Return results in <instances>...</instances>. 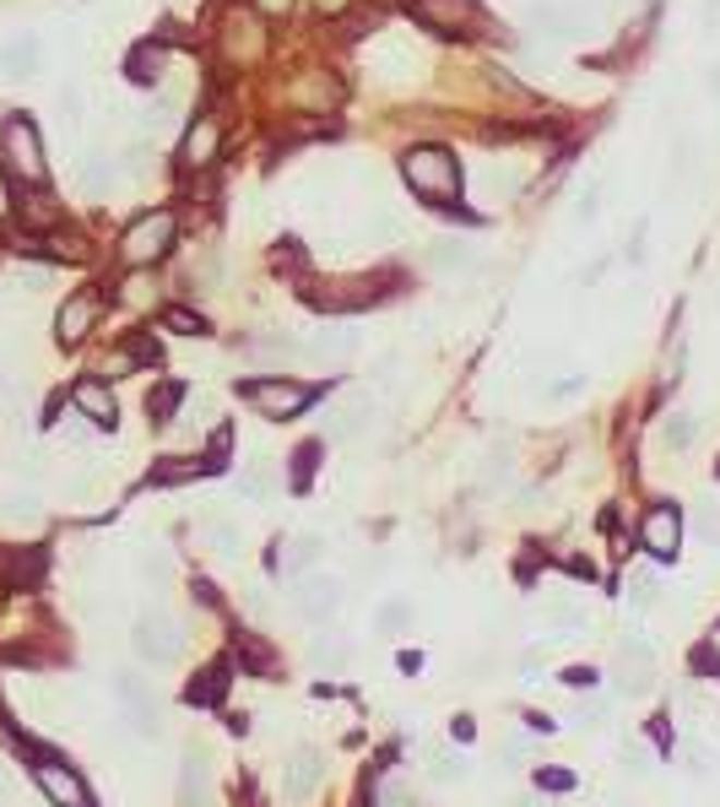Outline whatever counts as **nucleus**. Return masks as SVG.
Segmentation results:
<instances>
[{
    "instance_id": "nucleus-11",
    "label": "nucleus",
    "mask_w": 720,
    "mask_h": 807,
    "mask_svg": "<svg viewBox=\"0 0 720 807\" xmlns=\"http://www.w3.org/2000/svg\"><path fill=\"white\" fill-rule=\"evenodd\" d=\"M639 542L656 553V558H677V542H683V515L672 504H650L645 520H639Z\"/></svg>"
},
{
    "instance_id": "nucleus-32",
    "label": "nucleus",
    "mask_w": 720,
    "mask_h": 807,
    "mask_svg": "<svg viewBox=\"0 0 720 807\" xmlns=\"http://www.w3.org/2000/svg\"><path fill=\"white\" fill-rule=\"evenodd\" d=\"M179 401H184V385H157V390H152V401H146V412L163 423V418H173V407H179Z\"/></svg>"
},
{
    "instance_id": "nucleus-7",
    "label": "nucleus",
    "mask_w": 720,
    "mask_h": 807,
    "mask_svg": "<svg viewBox=\"0 0 720 807\" xmlns=\"http://www.w3.org/2000/svg\"><path fill=\"white\" fill-rule=\"evenodd\" d=\"M131 646L142 661H173L184 650V629L168 618V613H142L136 629H131Z\"/></svg>"
},
{
    "instance_id": "nucleus-22",
    "label": "nucleus",
    "mask_w": 720,
    "mask_h": 807,
    "mask_svg": "<svg viewBox=\"0 0 720 807\" xmlns=\"http://www.w3.org/2000/svg\"><path fill=\"white\" fill-rule=\"evenodd\" d=\"M363 412H369V407H363V396H341V401L325 412V434H331V439H347V434H358Z\"/></svg>"
},
{
    "instance_id": "nucleus-44",
    "label": "nucleus",
    "mask_w": 720,
    "mask_h": 807,
    "mask_svg": "<svg viewBox=\"0 0 720 807\" xmlns=\"http://www.w3.org/2000/svg\"><path fill=\"white\" fill-rule=\"evenodd\" d=\"M694 531H699L705 542H720V509H716V504H699V515H694Z\"/></svg>"
},
{
    "instance_id": "nucleus-52",
    "label": "nucleus",
    "mask_w": 720,
    "mask_h": 807,
    "mask_svg": "<svg viewBox=\"0 0 720 807\" xmlns=\"http://www.w3.org/2000/svg\"><path fill=\"white\" fill-rule=\"evenodd\" d=\"M0 807H5V770H0Z\"/></svg>"
},
{
    "instance_id": "nucleus-4",
    "label": "nucleus",
    "mask_w": 720,
    "mask_h": 807,
    "mask_svg": "<svg viewBox=\"0 0 720 807\" xmlns=\"http://www.w3.org/2000/svg\"><path fill=\"white\" fill-rule=\"evenodd\" d=\"M385 288L391 277H331V282H303V299L320 310H363V304H380Z\"/></svg>"
},
{
    "instance_id": "nucleus-16",
    "label": "nucleus",
    "mask_w": 720,
    "mask_h": 807,
    "mask_svg": "<svg viewBox=\"0 0 720 807\" xmlns=\"http://www.w3.org/2000/svg\"><path fill=\"white\" fill-rule=\"evenodd\" d=\"M320 781H325V759H320V748H298L288 759V797L292 803H309L314 792H320Z\"/></svg>"
},
{
    "instance_id": "nucleus-36",
    "label": "nucleus",
    "mask_w": 720,
    "mask_h": 807,
    "mask_svg": "<svg viewBox=\"0 0 720 807\" xmlns=\"http://www.w3.org/2000/svg\"><path fill=\"white\" fill-rule=\"evenodd\" d=\"M163 325H168V330H179V336H201V330H206V321H201L195 310H179V304H168V310H163Z\"/></svg>"
},
{
    "instance_id": "nucleus-25",
    "label": "nucleus",
    "mask_w": 720,
    "mask_h": 807,
    "mask_svg": "<svg viewBox=\"0 0 720 807\" xmlns=\"http://www.w3.org/2000/svg\"><path fill=\"white\" fill-rule=\"evenodd\" d=\"M537 22H542V33H553V38H579V33H585V11H575V5H542Z\"/></svg>"
},
{
    "instance_id": "nucleus-8",
    "label": "nucleus",
    "mask_w": 720,
    "mask_h": 807,
    "mask_svg": "<svg viewBox=\"0 0 720 807\" xmlns=\"http://www.w3.org/2000/svg\"><path fill=\"white\" fill-rule=\"evenodd\" d=\"M98 310H104V293H98V288L71 293V299L60 304V315H55V341H60V347H82V341L93 336V325H98Z\"/></svg>"
},
{
    "instance_id": "nucleus-24",
    "label": "nucleus",
    "mask_w": 720,
    "mask_h": 807,
    "mask_svg": "<svg viewBox=\"0 0 720 807\" xmlns=\"http://www.w3.org/2000/svg\"><path fill=\"white\" fill-rule=\"evenodd\" d=\"M223 694H228V672H223V666H206V672L190 677V694H184V699L212 710V704H223Z\"/></svg>"
},
{
    "instance_id": "nucleus-41",
    "label": "nucleus",
    "mask_w": 720,
    "mask_h": 807,
    "mask_svg": "<svg viewBox=\"0 0 720 807\" xmlns=\"http://www.w3.org/2000/svg\"><path fill=\"white\" fill-rule=\"evenodd\" d=\"M656 591H661V586H656L650 569H634V575H628V597H634V602H656Z\"/></svg>"
},
{
    "instance_id": "nucleus-55",
    "label": "nucleus",
    "mask_w": 720,
    "mask_h": 807,
    "mask_svg": "<svg viewBox=\"0 0 720 807\" xmlns=\"http://www.w3.org/2000/svg\"><path fill=\"white\" fill-rule=\"evenodd\" d=\"M0 390H5V374H0Z\"/></svg>"
},
{
    "instance_id": "nucleus-54",
    "label": "nucleus",
    "mask_w": 720,
    "mask_h": 807,
    "mask_svg": "<svg viewBox=\"0 0 720 807\" xmlns=\"http://www.w3.org/2000/svg\"><path fill=\"white\" fill-rule=\"evenodd\" d=\"M520 807H548V803H520Z\"/></svg>"
},
{
    "instance_id": "nucleus-42",
    "label": "nucleus",
    "mask_w": 720,
    "mask_h": 807,
    "mask_svg": "<svg viewBox=\"0 0 720 807\" xmlns=\"http://www.w3.org/2000/svg\"><path fill=\"white\" fill-rule=\"evenodd\" d=\"M244 613H250L255 624L272 618V597H266V586H250V591H244Z\"/></svg>"
},
{
    "instance_id": "nucleus-6",
    "label": "nucleus",
    "mask_w": 720,
    "mask_h": 807,
    "mask_svg": "<svg viewBox=\"0 0 720 807\" xmlns=\"http://www.w3.org/2000/svg\"><path fill=\"white\" fill-rule=\"evenodd\" d=\"M336 104H341V82L325 65H309L288 82V109H298V115H331Z\"/></svg>"
},
{
    "instance_id": "nucleus-13",
    "label": "nucleus",
    "mask_w": 720,
    "mask_h": 807,
    "mask_svg": "<svg viewBox=\"0 0 720 807\" xmlns=\"http://www.w3.org/2000/svg\"><path fill=\"white\" fill-rule=\"evenodd\" d=\"M223 153V120L217 115H201L184 125V142H179V162L184 168H212Z\"/></svg>"
},
{
    "instance_id": "nucleus-40",
    "label": "nucleus",
    "mask_w": 720,
    "mask_h": 807,
    "mask_svg": "<svg viewBox=\"0 0 720 807\" xmlns=\"http://www.w3.org/2000/svg\"><path fill=\"white\" fill-rule=\"evenodd\" d=\"M607 715H612V704H607V699H579V704H575V721H579V726H601Z\"/></svg>"
},
{
    "instance_id": "nucleus-10",
    "label": "nucleus",
    "mask_w": 720,
    "mask_h": 807,
    "mask_svg": "<svg viewBox=\"0 0 720 807\" xmlns=\"http://www.w3.org/2000/svg\"><path fill=\"white\" fill-rule=\"evenodd\" d=\"M407 5L439 38H460V33L477 27V0H407Z\"/></svg>"
},
{
    "instance_id": "nucleus-31",
    "label": "nucleus",
    "mask_w": 720,
    "mask_h": 807,
    "mask_svg": "<svg viewBox=\"0 0 720 807\" xmlns=\"http://www.w3.org/2000/svg\"><path fill=\"white\" fill-rule=\"evenodd\" d=\"M309 666H314V672H341V666H347V650L336 646V640H314V646H309Z\"/></svg>"
},
{
    "instance_id": "nucleus-50",
    "label": "nucleus",
    "mask_w": 720,
    "mask_h": 807,
    "mask_svg": "<svg viewBox=\"0 0 720 807\" xmlns=\"http://www.w3.org/2000/svg\"><path fill=\"white\" fill-rule=\"evenodd\" d=\"M314 5H320V11H325V16H341V11H347V5H352V0H314Z\"/></svg>"
},
{
    "instance_id": "nucleus-15",
    "label": "nucleus",
    "mask_w": 720,
    "mask_h": 807,
    "mask_svg": "<svg viewBox=\"0 0 720 807\" xmlns=\"http://www.w3.org/2000/svg\"><path fill=\"white\" fill-rule=\"evenodd\" d=\"M336 597H341V591H336V580H331V575H314V569H309V575H298V580H292V602H298V613H303V618H331Z\"/></svg>"
},
{
    "instance_id": "nucleus-9",
    "label": "nucleus",
    "mask_w": 720,
    "mask_h": 807,
    "mask_svg": "<svg viewBox=\"0 0 720 807\" xmlns=\"http://www.w3.org/2000/svg\"><path fill=\"white\" fill-rule=\"evenodd\" d=\"M33 781H38V792L55 807H98L93 792H87V781H82L71 764H60V759H38V764H33Z\"/></svg>"
},
{
    "instance_id": "nucleus-27",
    "label": "nucleus",
    "mask_w": 720,
    "mask_h": 807,
    "mask_svg": "<svg viewBox=\"0 0 720 807\" xmlns=\"http://www.w3.org/2000/svg\"><path fill=\"white\" fill-rule=\"evenodd\" d=\"M320 553H325L320 537H292L288 547H283V564H277V569H288L292 580H298V575H309V564H314Z\"/></svg>"
},
{
    "instance_id": "nucleus-1",
    "label": "nucleus",
    "mask_w": 720,
    "mask_h": 807,
    "mask_svg": "<svg viewBox=\"0 0 720 807\" xmlns=\"http://www.w3.org/2000/svg\"><path fill=\"white\" fill-rule=\"evenodd\" d=\"M401 173H407L412 195L429 201V206L460 201V162H455L449 147H412V153L401 158Z\"/></svg>"
},
{
    "instance_id": "nucleus-26",
    "label": "nucleus",
    "mask_w": 720,
    "mask_h": 807,
    "mask_svg": "<svg viewBox=\"0 0 720 807\" xmlns=\"http://www.w3.org/2000/svg\"><path fill=\"white\" fill-rule=\"evenodd\" d=\"M694 439H699V418L694 412H667L661 418V445L667 450H688Z\"/></svg>"
},
{
    "instance_id": "nucleus-47",
    "label": "nucleus",
    "mask_w": 720,
    "mask_h": 807,
    "mask_svg": "<svg viewBox=\"0 0 720 807\" xmlns=\"http://www.w3.org/2000/svg\"><path fill=\"white\" fill-rule=\"evenodd\" d=\"M623 764H628V770H650V754H645L639 743H628V748H623Z\"/></svg>"
},
{
    "instance_id": "nucleus-28",
    "label": "nucleus",
    "mask_w": 720,
    "mask_h": 807,
    "mask_svg": "<svg viewBox=\"0 0 720 807\" xmlns=\"http://www.w3.org/2000/svg\"><path fill=\"white\" fill-rule=\"evenodd\" d=\"M499 109H504V115H515V120H542V104H537L526 87H515V82H504V87H499Z\"/></svg>"
},
{
    "instance_id": "nucleus-2",
    "label": "nucleus",
    "mask_w": 720,
    "mask_h": 807,
    "mask_svg": "<svg viewBox=\"0 0 720 807\" xmlns=\"http://www.w3.org/2000/svg\"><path fill=\"white\" fill-rule=\"evenodd\" d=\"M0 162H5V173H11L22 190H44L49 158H44V136H38V125H33L27 115H11V120L0 125Z\"/></svg>"
},
{
    "instance_id": "nucleus-30",
    "label": "nucleus",
    "mask_w": 720,
    "mask_h": 807,
    "mask_svg": "<svg viewBox=\"0 0 720 807\" xmlns=\"http://www.w3.org/2000/svg\"><path fill=\"white\" fill-rule=\"evenodd\" d=\"M206 542H212L223 558H239V547H244V537H239L233 520H206Z\"/></svg>"
},
{
    "instance_id": "nucleus-38",
    "label": "nucleus",
    "mask_w": 720,
    "mask_h": 807,
    "mask_svg": "<svg viewBox=\"0 0 720 807\" xmlns=\"http://www.w3.org/2000/svg\"><path fill=\"white\" fill-rule=\"evenodd\" d=\"M82 190H93V195L109 190V158H82Z\"/></svg>"
},
{
    "instance_id": "nucleus-21",
    "label": "nucleus",
    "mask_w": 720,
    "mask_h": 807,
    "mask_svg": "<svg viewBox=\"0 0 720 807\" xmlns=\"http://www.w3.org/2000/svg\"><path fill=\"white\" fill-rule=\"evenodd\" d=\"M244 358H250L255 369H288L298 352H292L288 336H255V341L244 347Z\"/></svg>"
},
{
    "instance_id": "nucleus-53",
    "label": "nucleus",
    "mask_w": 720,
    "mask_h": 807,
    "mask_svg": "<svg viewBox=\"0 0 720 807\" xmlns=\"http://www.w3.org/2000/svg\"><path fill=\"white\" fill-rule=\"evenodd\" d=\"M195 807H217V803H212V797H201V803H195Z\"/></svg>"
},
{
    "instance_id": "nucleus-29",
    "label": "nucleus",
    "mask_w": 720,
    "mask_h": 807,
    "mask_svg": "<svg viewBox=\"0 0 720 807\" xmlns=\"http://www.w3.org/2000/svg\"><path fill=\"white\" fill-rule=\"evenodd\" d=\"M5 580H11V586H38V580H44V553H11Z\"/></svg>"
},
{
    "instance_id": "nucleus-51",
    "label": "nucleus",
    "mask_w": 720,
    "mask_h": 807,
    "mask_svg": "<svg viewBox=\"0 0 720 807\" xmlns=\"http://www.w3.org/2000/svg\"><path fill=\"white\" fill-rule=\"evenodd\" d=\"M710 93H716V98H720V65H716V71H710Z\"/></svg>"
},
{
    "instance_id": "nucleus-33",
    "label": "nucleus",
    "mask_w": 720,
    "mask_h": 807,
    "mask_svg": "<svg viewBox=\"0 0 720 807\" xmlns=\"http://www.w3.org/2000/svg\"><path fill=\"white\" fill-rule=\"evenodd\" d=\"M407 624H412V607H407V602H385V607H380V618H374V629H380V635H401Z\"/></svg>"
},
{
    "instance_id": "nucleus-5",
    "label": "nucleus",
    "mask_w": 720,
    "mask_h": 807,
    "mask_svg": "<svg viewBox=\"0 0 720 807\" xmlns=\"http://www.w3.org/2000/svg\"><path fill=\"white\" fill-rule=\"evenodd\" d=\"M244 396H250V407L266 412V418H298V412L314 401V390L298 385V380H288V374H261V380L244 385Z\"/></svg>"
},
{
    "instance_id": "nucleus-19",
    "label": "nucleus",
    "mask_w": 720,
    "mask_h": 807,
    "mask_svg": "<svg viewBox=\"0 0 720 807\" xmlns=\"http://www.w3.org/2000/svg\"><path fill=\"white\" fill-rule=\"evenodd\" d=\"M120 704L142 732H157V704H152V694H146V683L136 672H120Z\"/></svg>"
},
{
    "instance_id": "nucleus-49",
    "label": "nucleus",
    "mask_w": 720,
    "mask_h": 807,
    "mask_svg": "<svg viewBox=\"0 0 720 807\" xmlns=\"http://www.w3.org/2000/svg\"><path fill=\"white\" fill-rule=\"evenodd\" d=\"M569 575H575V580H596V564H585V558H569Z\"/></svg>"
},
{
    "instance_id": "nucleus-18",
    "label": "nucleus",
    "mask_w": 720,
    "mask_h": 807,
    "mask_svg": "<svg viewBox=\"0 0 720 807\" xmlns=\"http://www.w3.org/2000/svg\"><path fill=\"white\" fill-rule=\"evenodd\" d=\"M261 22H250V16H228L223 22V55L228 60H255L261 55Z\"/></svg>"
},
{
    "instance_id": "nucleus-14",
    "label": "nucleus",
    "mask_w": 720,
    "mask_h": 807,
    "mask_svg": "<svg viewBox=\"0 0 720 807\" xmlns=\"http://www.w3.org/2000/svg\"><path fill=\"white\" fill-rule=\"evenodd\" d=\"M71 407H76L87 423H98V429H115V423H120V401H115V390H109L98 374L71 385Z\"/></svg>"
},
{
    "instance_id": "nucleus-46",
    "label": "nucleus",
    "mask_w": 720,
    "mask_h": 807,
    "mask_svg": "<svg viewBox=\"0 0 720 807\" xmlns=\"http://www.w3.org/2000/svg\"><path fill=\"white\" fill-rule=\"evenodd\" d=\"M499 754H504V764H526L531 759V737H509Z\"/></svg>"
},
{
    "instance_id": "nucleus-20",
    "label": "nucleus",
    "mask_w": 720,
    "mask_h": 807,
    "mask_svg": "<svg viewBox=\"0 0 720 807\" xmlns=\"http://www.w3.org/2000/svg\"><path fill=\"white\" fill-rule=\"evenodd\" d=\"M115 299H120L125 310H152V304H157V277H152V266H125Z\"/></svg>"
},
{
    "instance_id": "nucleus-3",
    "label": "nucleus",
    "mask_w": 720,
    "mask_h": 807,
    "mask_svg": "<svg viewBox=\"0 0 720 807\" xmlns=\"http://www.w3.org/2000/svg\"><path fill=\"white\" fill-rule=\"evenodd\" d=\"M173 239H179V217L173 212H142L120 233V261L125 266H157L173 250Z\"/></svg>"
},
{
    "instance_id": "nucleus-35",
    "label": "nucleus",
    "mask_w": 720,
    "mask_h": 807,
    "mask_svg": "<svg viewBox=\"0 0 720 807\" xmlns=\"http://www.w3.org/2000/svg\"><path fill=\"white\" fill-rule=\"evenodd\" d=\"M423 759H429L433 781H460V754H449V748H429Z\"/></svg>"
},
{
    "instance_id": "nucleus-12",
    "label": "nucleus",
    "mask_w": 720,
    "mask_h": 807,
    "mask_svg": "<svg viewBox=\"0 0 720 807\" xmlns=\"http://www.w3.org/2000/svg\"><path fill=\"white\" fill-rule=\"evenodd\" d=\"M612 683H617V694H645L650 683H656V666H650V640H623L617 646V666H612Z\"/></svg>"
},
{
    "instance_id": "nucleus-45",
    "label": "nucleus",
    "mask_w": 720,
    "mask_h": 807,
    "mask_svg": "<svg viewBox=\"0 0 720 807\" xmlns=\"http://www.w3.org/2000/svg\"><path fill=\"white\" fill-rule=\"evenodd\" d=\"M244 493H250V498H272V493H277V483H272V467H255V472L244 478Z\"/></svg>"
},
{
    "instance_id": "nucleus-17",
    "label": "nucleus",
    "mask_w": 720,
    "mask_h": 807,
    "mask_svg": "<svg viewBox=\"0 0 720 807\" xmlns=\"http://www.w3.org/2000/svg\"><path fill=\"white\" fill-rule=\"evenodd\" d=\"M429 272L433 277H466V272H477V250H471L466 239H433Z\"/></svg>"
},
{
    "instance_id": "nucleus-23",
    "label": "nucleus",
    "mask_w": 720,
    "mask_h": 807,
    "mask_svg": "<svg viewBox=\"0 0 720 807\" xmlns=\"http://www.w3.org/2000/svg\"><path fill=\"white\" fill-rule=\"evenodd\" d=\"M0 71L5 76H33L38 71V38H11L0 49Z\"/></svg>"
},
{
    "instance_id": "nucleus-48",
    "label": "nucleus",
    "mask_w": 720,
    "mask_h": 807,
    "mask_svg": "<svg viewBox=\"0 0 720 807\" xmlns=\"http://www.w3.org/2000/svg\"><path fill=\"white\" fill-rule=\"evenodd\" d=\"M292 5H298V0H255V11H261V16H288Z\"/></svg>"
},
{
    "instance_id": "nucleus-43",
    "label": "nucleus",
    "mask_w": 720,
    "mask_h": 807,
    "mask_svg": "<svg viewBox=\"0 0 720 807\" xmlns=\"http://www.w3.org/2000/svg\"><path fill=\"white\" fill-rule=\"evenodd\" d=\"M569 786H575L569 770H559V764H553V770H537V792H542V797H548V792H569Z\"/></svg>"
},
{
    "instance_id": "nucleus-39",
    "label": "nucleus",
    "mask_w": 720,
    "mask_h": 807,
    "mask_svg": "<svg viewBox=\"0 0 720 807\" xmlns=\"http://www.w3.org/2000/svg\"><path fill=\"white\" fill-rule=\"evenodd\" d=\"M553 618H559L564 629H579V624H585V613H579V602L569 591H553Z\"/></svg>"
},
{
    "instance_id": "nucleus-34",
    "label": "nucleus",
    "mask_w": 720,
    "mask_h": 807,
    "mask_svg": "<svg viewBox=\"0 0 720 807\" xmlns=\"http://www.w3.org/2000/svg\"><path fill=\"white\" fill-rule=\"evenodd\" d=\"M239 666H250V672H261V677H272V672H277V661L266 655L261 640H239Z\"/></svg>"
},
{
    "instance_id": "nucleus-37",
    "label": "nucleus",
    "mask_w": 720,
    "mask_h": 807,
    "mask_svg": "<svg viewBox=\"0 0 720 807\" xmlns=\"http://www.w3.org/2000/svg\"><path fill=\"white\" fill-rule=\"evenodd\" d=\"M380 807H418V792H412L401 775H391V781L380 786Z\"/></svg>"
}]
</instances>
